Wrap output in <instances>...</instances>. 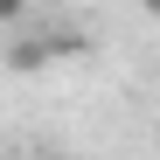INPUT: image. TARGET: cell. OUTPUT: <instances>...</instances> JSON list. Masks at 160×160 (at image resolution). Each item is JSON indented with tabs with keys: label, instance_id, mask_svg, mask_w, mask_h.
Wrapping results in <instances>:
<instances>
[{
	"label": "cell",
	"instance_id": "6da1fadb",
	"mask_svg": "<svg viewBox=\"0 0 160 160\" xmlns=\"http://www.w3.org/2000/svg\"><path fill=\"white\" fill-rule=\"evenodd\" d=\"M49 56H56L49 42H14V49H7V70H42Z\"/></svg>",
	"mask_w": 160,
	"mask_h": 160
},
{
	"label": "cell",
	"instance_id": "7a4b0ae2",
	"mask_svg": "<svg viewBox=\"0 0 160 160\" xmlns=\"http://www.w3.org/2000/svg\"><path fill=\"white\" fill-rule=\"evenodd\" d=\"M14 21H28V0H0V28H14Z\"/></svg>",
	"mask_w": 160,
	"mask_h": 160
},
{
	"label": "cell",
	"instance_id": "3957f363",
	"mask_svg": "<svg viewBox=\"0 0 160 160\" xmlns=\"http://www.w3.org/2000/svg\"><path fill=\"white\" fill-rule=\"evenodd\" d=\"M139 14H153V21H160V0H139Z\"/></svg>",
	"mask_w": 160,
	"mask_h": 160
},
{
	"label": "cell",
	"instance_id": "277c9868",
	"mask_svg": "<svg viewBox=\"0 0 160 160\" xmlns=\"http://www.w3.org/2000/svg\"><path fill=\"white\" fill-rule=\"evenodd\" d=\"M21 160H28V153H21Z\"/></svg>",
	"mask_w": 160,
	"mask_h": 160
}]
</instances>
